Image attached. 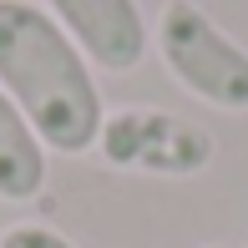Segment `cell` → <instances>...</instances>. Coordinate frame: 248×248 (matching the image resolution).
I'll return each instance as SVG.
<instances>
[{
	"label": "cell",
	"instance_id": "6da1fadb",
	"mask_svg": "<svg viewBox=\"0 0 248 248\" xmlns=\"http://www.w3.org/2000/svg\"><path fill=\"white\" fill-rule=\"evenodd\" d=\"M0 92L26 111L46 152H96V132L107 122L96 66L76 51L46 5L0 0Z\"/></svg>",
	"mask_w": 248,
	"mask_h": 248
},
{
	"label": "cell",
	"instance_id": "7a4b0ae2",
	"mask_svg": "<svg viewBox=\"0 0 248 248\" xmlns=\"http://www.w3.org/2000/svg\"><path fill=\"white\" fill-rule=\"evenodd\" d=\"M152 51L202 107L248 111V46H238L198 0H162L152 20Z\"/></svg>",
	"mask_w": 248,
	"mask_h": 248
},
{
	"label": "cell",
	"instance_id": "3957f363",
	"mask_svg": "<svg viewBox=\"0 0 248 248\" xmlns=\"http://www.w3.org/2000/svg\"><path fill=\"white\" fill-rule=\"evenodd\" d=\"M96 157L117 172H142V177H198L213 167L218 142L208 127L177 117L167 107H117L107 111L96 132Z\"/></svg>",
	"mask_w": 248,
	"mask_h": 248
},
{
	"label": "cell",
	"instance_id": "277c9868",
	"mask_svg": "<svg viewBox=\"0 0 248 248\" xmlns=\"http://www.w3.org/2000/svg\"><path fill=\"white\" fill-rule=\"evenodd\" d=\"M46 10L96 71L127 76L152 51V26L137 0H46Z\"/></svg>",
	"mask_w": 248,
	"mask_h": 248
},
{
	"label": "cell",
	"instance_id": "5b68a950",
	"mask_svg": "<svg viewBox=\"0 0 248 248\" xmlns=\"http://www.w3.org/2000/svg\"><path fill=\"white\" fill-rule=\"evenodd\" d=\"M46 142L36 137V127L26 122V111L0 92V202H36L46 193Z\"/></svg>",
	"mask_w": 248,
	"mask_h": 248
},
{
	"label": "cell",
	"instance_id": "8992f818",
	"mask_svg": "<svg viewBox=\"0 0 248 248\" xmlns=\"http://www.w3.org/2000/svg\"><path fill=\"white\" fill-rule=\"evenodd\" d=\"M0 248H76V243L51 223H10L0 233Z\"/></svg>",
	"mask_w": 248,
	"mask_h": 248
},
{
	"label": "cell",
	"instance_id": "52a82bcc",
	"mask_svg": "<svg viewBox=\"0 0 248 248\" xmlns=\"http://www.w3.org/2000/svg\"><path fill=\"white\" fill-rule=\"evenodd\" d=\"M208 248H223V243H208Z\"/></svg>",
	"mask_w": 248,
	"mask_h": 248
}]
</instances>
